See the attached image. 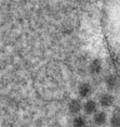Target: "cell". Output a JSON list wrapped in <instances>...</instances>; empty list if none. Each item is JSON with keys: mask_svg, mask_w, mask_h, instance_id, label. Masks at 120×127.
<instances>
[{"mask_svg": "<svg viewBox=\"0 0 120 127\" xmlns=\"http://www.w3.org/2000/svg\"><path fill=\"white\" fill-rule=\"evenodd\" d=\"M68 110H69V112H70L71 115H76V116H78V115L80 113V111L83 110V103H81V101L78 99V98L70 99L69 103H68Z\"/></svg>", "mask_w": 120, "mask_h": 127, "instance_id": "277c9868", "label": "cell"}, {"mask_svg": "<svg viewBox=\"0 0 120 127\" xmlns=\"http://www.w3.org/2000/svg\"><path fill=\"white\" fill-rule=\"evenodd\" d=\"M73 127H88V121L85 118V116L78 115L73 120Z\"/></svg>", "mask_w": 120, "mask_h": 127, "instance_id": "52a82bcc", "label": "cell"}, {"mask_svg": "<svg viewBox=\"0 0 120 127\" xmlns=\"http://www.w3.org/2000/svg\"><path fill=\"white\" fill-rule=\"evenodd\" d=\"M115 103V97L111 93H101L99 96V104L103 108H109L114 106Z\"/></svg>", "mask_w": 120, "mask_h": 127, "instance_id": "6da1fadb", "label": "cell"}, {"mask_svg": "<svg viewBox=\"0 0 120 127\" xmlns=\"http://www.w3.org/2000/svg\"><path fill=\"white\" fill-rule=\"evenodd\" d=\"M109 125H110V127H120V111L119 110H116L111 115Z\"/></svg>", "mask_w": 120, "mask_h": 127, "instance_id": "9c48e42d", "label": "cell"}, {"mask_svg": "<svg viewBox=\"0 0 120 127\" xmlns=\"http://www.w3.org/2000/svg\"><path fill=\"white\" fill-rule=\"evenodd\" d=\"M83 111L85 115H95L98 112V102L94 99H86L85 103L83 104Z\"/></svg>", "mask_w": 120, "mask_h": 127, "instance_id": "3957f363", "label": "cell"}, {"mask_svg": "<svg viewBox=\"0 0 120 127\" xmlns=\"http://www.w3.org/2000/svg\"><path fill=\"white\" fill-rule=\"evenodd\" d=\"M106 121H108V115H106V112H104V111H98V112L93 116V122H94V125H96V126H99V127L104 126V125L106 123Z\"/></svg>", "mask_w": 120, "mask_h": 127, "instance_id": "5b68a950", "label": "cell"}, {"mask_svg": "<svg viewBox=\"0 0 120 127\" xmlns=\"http://www.w3.org/2000/svg\"><path fill=\"white\" fill-rule=\"evenodd\" d=\"M78 93H79V97H80V98H88V97H90L91 93H93V87H91V84L88 83V82L80 83L79 87H78Z\"/></svg>", "mask_w": 120, "mask_h": 127, "instance_id": "7a4b0ae2", "label": "cell"}, {"mask_svg": "<svg viewBox=\"0 0 120 127\" xmlns=\"http://www.w3.org/2000/svg\"><path fill=\"white\" fill-rule=\"evenodd\" d=\"M88 127H94V126H88Z\"/></svg>", "mask_w": 120, "mask_h": 127, "instance_id": "30bf717a", "label": "cell"}, {"mask_svg": "<svg viewBox=\"0 0 120 127\" xmlns=\"http://www.w3.org/2000/svg\"><path fill=\"white\" fill-rule=\"evenodd\" d=\"M105 84H106L108 89H110V91L115 89L116 86H118V79H116V77L113 76V74L106 76V77H105Z\"/></svg>", "mask_w": 120, "mask_h": 127, "instance_id": "ba28073f", "label": "cell"}, {"mask_svg": "<svg viewBox=\"0 0 120 127\" xmlns=\"http://www.w3.org/2000/svg\"><path fill=\"white\" fill-rule=\"evenodd\" d=\"M103 69V62L100 59H93L89 65V72L93 76H98Z\"/></svg>", "mask_w": 120, "mask_h": 127, "instance_id": "8992f818", "label": "cell"}]
</instances>
